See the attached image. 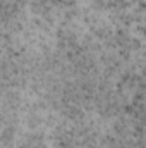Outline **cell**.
I'll return each mask as SVG.
<instances>
[{
  "mask_svg": "<svg viewBox=\"0 0 146 148\" xmlns=\"http://www.w3.org/2000/svg\"><path fill=\"white\" fill-rule=\"evenodd\" d=\"M14 145L16 148H46V138L43 133L31 129L28 133L19 134Z\"/></svg>",
  "mask_w": 146,
  "mask_h": 148,
  "instance_id": "1",
  "label": "cell"
}]
</instances>
